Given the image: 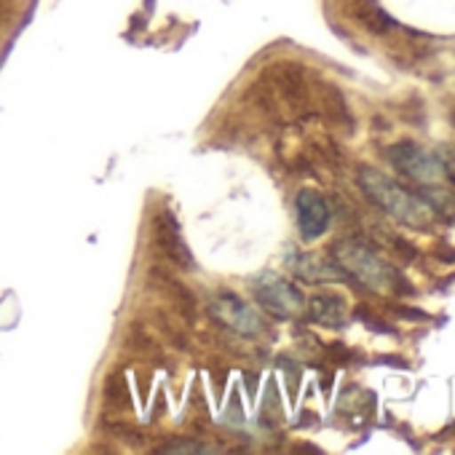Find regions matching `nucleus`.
Segmentation results:
<instances>
[{
  "mask_svg": "<svg viewBox=\"0 0 455 455\" xmlns=\"http://www.w3.org/2000/svg\"><path fill=\"white\" fill-rule=\"evenodd\" d=\"M359 188L380 212H386L399 225L418 228L420 231V228H428L434 222V209L426 198L410 193L407 188H402L399 182H394L391 177H386L372 166L359 169Z\"/></svg>",
  "mask_w": 455,
  "mask_h": 455,
  "instance_id": "nucleus-1",
  "label": "nucleus"
},
{
  "mask_svg": "<svg viewBox=\"0 0 455 455\" xmlns=\"http://www.w3.org/2000/svg\"><path fill=\"white\" fill-rule=\"evenodd\" d=\"M332 258L338 263V268L348 276H354L359 284L370 287L372 292H394L399 287V276L396 271L380 258L375 255L370 247L359 244V242H338L332 247Z\"/></svg>",
  "mask_w": 455,
  "mask_h": 455,
  "instance_id": "nucleus-2",
  "label": "nucleus"
},
{
  "mask_svg": "<svg viewBox=\"0 0 455 455\" xmlns=\"http://www.w3.org/2000/svg\"><path fill=\"white\" fill-rule=\"evenodd\" d=\"M388 161L394 164V169L399 174H404L407 180L426 185V188H439L447 180L439 156L423 150L415 142H399V145L388 148Z\"/></svg>",
  "mask_w": 455,
  "mask_h": 455,
  "instance_id": "nucleus-3",
  "label": "nucleus"
},
{
  "mask_svg": "<svg viewBox=\"0 0 455 455\" xmlns=\"http://www.w3.org/2000/svg\"><path fill=\"white\" fill-rule=\"evenodd\" d=\"M252 292H255V300L260 303V308L279 316V319H290V316L300 314L303 306H306L298 287L292 282H287L284 276H276L271 271L260 274L252 282Z\"/></svg>",
  "mask_w": 455,
  "mask_h": 455,
  "instance_id": "nucleus-4",
  "label": "nucleus"
},
{
  "mask_svg": "<svg viewBox=\"0 0 455 455\" xmlns=\"http://www.w3.org/2000/svg\"><path fill=\"white\" fill-rule=\"evenodd\" d=\"M209 311H212V316H214L217 322H222L228 330H234V332H239V335H244V338H252V335H258V332L263 330V324H260L255 308H252L247 300H242V298H236V295H231V292L217 295V298L212 300Z\"/></svg>",
  "mask_w": 455,
  "mask_h": 455,
  "instance_id": "nucleus-5",
  "label": "nucleus"
},
{
  "mask_svg": "<svg viewBox=\"0 0 455 455\" xmlns=\"http://www.w3.org/2000/svg\"><path fill=\"white\" fill-rule=\"evenodd\" d=\"M295 214H298V231L306 242H314L327 234L330 228V206L322 193L306 188L295 196Z\"/></svg>",
  "mask_w": 455,
  "mask_h": 455,
  "instance_id": "nucleus-6",
  "label": "nucleus"
},
{
  "mask_svg": "<svg viewBox=\"0 0 455 455\" xmlns=\"http://www.w3.org/2000/svg\"><path fill=\"white\" fill-rule=\"evenodd\" d=\"M290 266H292V271H295L300 279L314 282V284L343 279V271H340L338 266H330V263H324V260L316 258V255H295V258L290 260Z\"/></svg>",
  "mask_w": 455,
  "mask_h": 455,
  "instance_id": "nucleus-7",
  "label": "nucleus"
},
{
  "mask_svg": "<svg viewBox=\"0 0 455 455\" xmlns=\"http://www.w3.org/2000/svg\"><path fill=\"white\" fill-rule=\"evenodd\" d=\"M346 300L338 295H316L308 300V316L324 327H340L346 322Z\"/></svg>",
  "mask_w": 455,
  "mask_h": 455,
  "instance_id": "nucleus-8",
  "label": "nucleus"
},
{
  "mask_svg": "<svg viewBox=\"0 0 455 455\" xmlns=\"http://www.w3.org/2000/svg\"><path fill=\"white\" fill-rule=\"evenodd\" d=\"M156 242H158V247H161L177 266H188V263H190L188 247H185V242L180 239L177 222H172V217H161V220L156 222Z\"/></svg>",
  "mask_w": 455,
  "mask_h": 455,
  "instance_id": "nucleus-9",
  "label": "nucleus"
},
{
  "mask_svg": "<svg viewBox=\"0 0 455 455\" xmlns=\"http://www.w3.org/2000/svg\"><path fill=\"white\" fill-rule=\"evenodd\" d=\"M158 452H212V447H206L196 439H177L172 444L158 447Z\"/></svg>",
  "mask_w": 455,
  "mask_h": 455,
  "instance_id": "nucleus-10",
  "label": "nucleus"
},
{
  "mask_svg": "<svg viewBox=\"0 0 455 455\" xmlns=\"http://www.w3.org/2000/svg\"><path fill=\"white\" fill-rule=\"evenodd\" d=\"M439 161H442V169H444V177L450 182H455V145H442L436 150Z\"/></svg>",
  "mask_w": 455,
  "mask_h": 455,
  "instance_id": "nucleus-11",
  "label": "nucleus"
}]
</instances>
